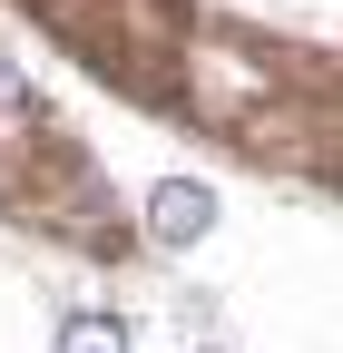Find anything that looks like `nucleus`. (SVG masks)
<instances>
[{
	"label": "nucleus",
	"instance_id": "nucleus-1",
	"mask_svg": "<svg viewBox=\"0 0 343 353\" xmlns=\"http://www.w3.org/2000/svg\"><path fill=\"white\" fill-rule=\"evenodd\" d=\"M206 216H216V206H206V187H196V176H167V187H157V236H167V245L206 236Z\"/></svg>",
	"mask_w": 343,
	"mask_h": 353
},
{
	"label": "nucleus",
	"instance_id": "nucleus-3",
	"mask_svg": "<svg viewBox=\"0 0 343 353\" xmlns=\"http://www.w3.org/2000/svg\"><path fill=\"white\" fill-rule=\"evenodd\" d=\"M10 99H20V79H10V69H0V108H10Z\"/></svg>",
	"mask_w": 343,
	"mask_h": 353
},
{
	"label": "nucleus",
	"instance_id": "nucleus-2",
	"mask_svg": "<svg viewBox=\"0 0 343 353\" xmlns=\"http://www.w3.org/2000/svg\"><path fill=\"white\" fill-rule=\"evenodd\" d=\"M59 353H127V334H118L108 314H79V324L59 334Z\"/></svg>",
	"mask_w": 343,
	"mask_h": 353
}]
</instances>
